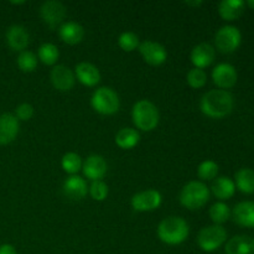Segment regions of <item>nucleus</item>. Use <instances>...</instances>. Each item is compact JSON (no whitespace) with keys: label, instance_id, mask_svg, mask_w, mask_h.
Masks as SVG:
<instances>
[{"label":"nucleus","instance_id":"obj_1","mask_svg":"<svg viewBox=\"0 0 254 254\" xmlns=\"http://www.w3.org/2000/svg\"><path fill=\"white\" fill-rule=\"evenodd\" d=\"M235 107V98L232 93L225 89H211L202 96L200 101V109L206 117L221 119L230 116Z\"/></svg>","mask_w":254,"mask_h":254},{"label":"nucleus","instance_id":"obj_2","mask_svg":"<svg viewBox=\"0 0 254 254\" xmlns=\"http://www.w3.org/2000/svg\"><path fill=\"white\" fill-rule=\"evenodd\" d=\"M156 233L159 240L165 245L179 246L188 240L190 226L180 216H169L159 223Z\"/></svg>","mask_w":254,"mask_h":254},{"label":"nucleus","instance_id":"obj_3","mask_svg":"<svg viewBox=\"0 0 254 254\" xmlns=\"http://www.w3.org/2000/svg\"><path fill=\"white\" fill-rule=\"evenodd\" d=\"M131 119L136 129L141 131H151L159 126L160 113L153 102L149 99H140L135 102L131 108Z\"/></svg>","mask_w":254,"mask_h":254},{"label":"nucleus","instance_id":"obj_4","mask_svg":"<svg viewBox=\"0 0 254 254\" xmlns=\"http://www.w3.org/2000/svg\"><path fill=\"white\" fill-rule=\"evenodd\" d=\"M210 188L198 180L190 181L183 188L180 192V203L190 211L200 210L210 200Z\"/></svg>","mask_w":254,"mask_h":254},{"label":"nucleus","instance_id":"obj_5","mask_svg":"<svg viewBox=\"0 0 254 254\" xmlns=\"http://www.w3.org/2000/svg\"><path fill=\"white\" fill-rule=\"evenodd\" d=\"M91 106L102 116H113L121 108V99L111 87H99L92 94Z\"/></svg>","mask_w":254,"mask_h":254},{"label":"nucleus","instance_id":"obj_6","mask_svg":"<svg viewBox=\"0 0 254 254\" xmlns=\"http://www.w3.org/2000/svg\"><path fill=\"white\" fill-rule=\"evenodd\" d=\"M227 231L223 226L211 225L201 228L197 235V245L203 252H215L227 242Z\"/></svg>","mask_w":254,"mask_h":254},{"label":"nucleus","instance_id":"obj_7","mask_svg":"<svg viewBox=\"0 0 254 254\" xmlns=\"http://www.w3.org/2000/svg\"><path fill=\"white\" fill-rule=\"evenodd\" d=\"M242 44V34L240 29L233 25L220 27L215 35V46L222 54H232L237 51Z\"/></svg>","mask_w":254,"mask_h":254},{"label":"nucleus","instance_id":"obj_8","mask_svg":"<svg viewBox=\"0 0 254 254\" xmlns=\"http://www.w3.org/2000/svg\"><path fill=\"white\" fill-rule=\"evenodd\" d=\"M163 202V196L158 190L148 189L140 191L131 197L130 205L136 212H151L158 210Z\"/></svg>","mask_w":254,"mask_h":254},{"label":"nucleus","instance_id":"obj_9","mask_svg":"<svg viewBox=\"0 0 254 254\" xmlns=\"http://www.w3.org/2000/svg\"><path fill=\"white\" fill-rule=\"evenodd\" d=\"M144 61L150 66H160L168 60V51L165 46L156 41L145 40L138 47Z\"/></svg>","mask_w":254,"mask_h":254},{"label":"nucleus","instance_id":"obj_10","mask_svg":"<svg viewBox=\"0 0 254 254\" xmlns=\"http://www.w3.org/2000/svg\"><path fill=\"white\" fill-rule=\"evenodd\" d=\"M212 81L218 89H231L236 86L238 81L237 69L233 64H227V62H221L215 68L212 69Z\"/></svg>","mask_w":254,"mask_h":254},{"label":"nucleus","instance_id":"obj_11","mask_svg":"<svg viewBox=\"0 0 254 254\" xmlns=\"http://www.w3.org/2000/svg\"><path fill=\"white\" fill-rule=\"evenodd\" d=\"M67 9L61 1L59 0H47L42 2L40 7V15L44 20L45 24L50 27H56L57 25L62 24V21L66 17Z\"/></svg>","mask_w":254,"mask_h":254},{"label":"nucleus","instance_id":"obj_12","mask_svg":"<svg viewBox=\"0 0 254 254\" xmlns=\"http://www.w3.org/2000/svg\"><path fill=\"white\" fill-rule=\"evenodd\" d=\"M50 79L52 86L60 92L71 91L76 83L74 72L66 64H55L51 69Z\"/></svg>","mask_w":254,"mask_h":254},{"label":"nucleus","instance_id":"obj_13","mask_svg":"<svg viewBox=\"0 0 254 254\" xmlns=\"http://www.w3.org/2000/svg\"><path fill=\"white\" fill-rule=\"evenodd\" d=\"M82 171L88 180L98 181L106 176L107 171H108V164L103 156L93 154L83 161Z\"/></svg>","mask_w":254,"mask_h":254},{"label":"nucleus","instance_id":"obj_14","mask_svg":"<svg viewBox=\"0 0 254 254\" xmlns=\"http://www.w3.org/2000/svg\"><path fill=\"white\" fill-rule=\"evenodd\" d=\"M191 62L196 68H206L211 66L216 59V49L208 42H201L196 45L190 55Z\"/></svg>","mask_w":254,"mask_h":254},{"label":"nucleus","instance_id":"obj_15","mask_svg":"<svg viewBox=\"0 0 254 254\" xmlns=\"http://www.w3.org/2000/svg\"><path fill=\"white\" fill-rule=\"evenodd\" d=\"M20 130V122L11 113L0 114V145H7L16 139Z\"/></svg>","mask_w":254,"mask_h":254},{"label":"nucleus","instance_id":"obj_16","mask_svg":"<svg viewBox=\"0 0 254 254\" xmlns=\"http://www.w3.org/2000/svg\"><path fill=\"white\" fill-rule=\"evenodd\" d=\"M73 72L77 81L86 87H94L101 82V72L98 67L91 62H79L76 64Z\"/></svg>","mask_w":254,"mask_h":254},{"label":"nucleus","instance_id":"obj_17","mask_svg":"<svg viewBox=\"0 0 254 254\" xmlns=\"http://www.w3.org/2000/svg\"><path fill=\"white\" fill-rule=\"evenodd\" d=\"M231 211V216L238 226L254 228V201H241Z\"/></svg>","mask_w":254,"mask_h":254},{"label":"nucleus","instance_id":"obj_18","mask_svg":"<svg viewBox=\"0 0 254 254\" xmlns=\"http://www.w3.org/2000/svg\"><path fill=\"white\" fill-rule=\"evenodd\" d=\"M6 44L14 51L22 52L30 44V34L21 25H11L6 31Z\"/></svg>","mask_w":254,"mask_h":254},{"label":"nucleus","instance_id":"obj_19","mask_svg":"<svg viewBox=\"0 0 254 254\" xmlns=\"http://www.w3.org/2000/svg\"><path fill=\"white\" fill-rule=\"evenodd\" d=\"M226 254H254V237L237 235L225 243Z\"/></svg>","mask_w":254,"mask_h":254},{"label":"nucleus","instance_id":"obj_20","mask_svg":"<svg viewBox=\"0 0 254 254\" xmlns=\"http://www.w3.org/2000/svg\"><path fill=\"white\" fill-rule=\"evenodd\" d=\"M59 36L64 44L77 45L83 40L84 29L81 24L76 21H66L60 26Z\"/></svg>","mask_w":254,"mask_h":254},{"label":"nucleus","instance_id":"obj_21","mask_svg":"<svg viewBox=\"0 0 254 254\" xmlns=\"http://www.w3.org/2000/svg\"><path fill=\"white\" fill-rule=\"evenodd\" d=\"M64 195L71 200H82L88 193V185L83 178L78 175H71L64 183Z\"/></svg>","mask_w":254,"mask_h":254},{"label":"nucleus","instance_id":"obj_22","mask_svg":"<svg viewBox=\"0 0 254 254\" xmlns=\"http://www.w3.org/2000/svg\"><path fill=\"white\" fill-rule=\"evenodd\" d=\"M210 191L216 198H218L222 202L226 200H230L236 193L235 181L228 176H218L213 180Z\"/></svg>","mask_w":254,"mask_h":254},{"label":"nucleus","instance_id":"obj_23","mask_svg":"<svg viewBox=\"0 0 254 254\" xmlns=\"http://www.w3.org/2000/svg\"><path fill=\"white\" fill-rule=\"evenodd\" d=\"M246 9L243 0H222L218 4V14L226 21H235L240 19Z\"/></svg>","mask_w":254,"mask_h":254},{"label":"nucleus","instance_id":"obj_24","mask_svg":"<svg viewBox=\"0 0 254 254\" xmlns=\"http://www.w3.org/2000/svg\"><path fill=\"white\" fill-rule=\"evenodd\" d=\"M236 190L241 191L245 195L254 193V170L250 168H242L235 174Z\"/></svg>","mask_w":254,"mask_h":254},{"label":"nucleus","instance_id":"obj_25","mask_svg":"<svg viewBox=\"0 0 254 254\" xmlns=\"http://www.w3.org/2000/svg\"><path fill=\"white\" fill-rule=\"evenodd\" d=\"M140 141V133L134 128H122L116 134V144L121 149L130 150Z\"/></svg>","mask_w":254,"mask_h":254},{"label":"nucleus","instance_id":"obj_26","mask_svg":"<svg viewBox=\"0 0 254 254\" xmlns=\"http://www.w3.org/2000/svg\"><path fill=\"white\" fill-rule=\"evenodd\" d=\"M36 56L46 66H55L60 57L59 47L51 42H45L39 47Z\"/></svg>","mask_w":254,"mask_h":254},{"label":"nucleus","instance_id":"obj_27","mask_svg":"<svg viewBox=\"0 0 254 254\" xmlns=\"http://www.w3.org/2000/svg\"><path fill=\"white\" fill-rule=\"evenodd\" d=\"M231 212L232 211H231L230 206L227 203L218 201V202H215L211 206L208 215H210V218L213 222V225L222 226L223 223H226L231 218Z\"/></svg>","mask_w":254,"mask_h":254},{"label":"nucleus","instance_id":"obj_28","mask_svg":"<svg viewBox=\"0 0 254 254\" xmlns=\"http://www.w3.org/2000/svg\"><path fill=\"white\" fill-rule=\"evenodd\" d=\"M82 165H83L82 158L74 151H68L61 159V168L69 175H77V173L82 170Z\"/></svg>","mask_w":254,"mask_h":254},{"label":"nucleus","instance_id":"obj_29","mask_svg":"<svg viewBox=\"0 0 254 254\" xmlns=\"http://www.w3.org/2000/svg\"><path fill=\"white\" fill-rule=\"evenodd\" d=\"M37 62H39V59H37L36 55L32 51H29V50H25V51L20 52L16 59L17 67L22 72H26V73L34 72L36 69Z\"/></svg>","mask_w":254,"mask_h":254},{"label":"nucleus","instance_id":"obj_30","mask_svg":"<svg viewBox=\"0 0 254 254\" xmlns=\"http://www.w3.org/2000/svg\"><path fill=\"white\" fill-rule=\"evenodd\" d=\"M218 164L213 160H205L197 166V176L202 181L215 180L218 176Z\"/></svg>","mask_w":254,"mask_h":254},{"label":"nucleus","instance_id":"obj_31","mask_svg":"<svg viewBox=\"0 0 254 254\" xmlns=\"http://www.w3.org/2000/svg\"><path fill=\"white\" fill-rule=\"evenodd\" d=\"M186 81H188L189 86L191 88H202L206 83H207V73L205 72V69L201 68H191L190 71L186 74Z\"/></svg>","mask_w":254,"mask_h":254},{"label":"nucleus","instance_id":"obj_32","mask_svg":"<svg viewBox=\"0 0 254 254\" xmlns=\"http://www.w3.org/2000/svg\"><path fill=\"white\" fill-rule=\"evenodd\" d=\"M118 45L123 51L133 52L134 50L138 49L139 45H140V41H139L138 35L131 31H126L119 35Z\"/></svg>","mask_w":254,"mask_h":254},{"label":"nucleus","instance_id":"obj_33","mask_svg":"<svg viewBox=\"0 0 254 254\" xmlns=\"http://www.w3.org/2000/svg\"><path fill=\"white\" fill-rule=\"evenodd\" d=\"M88 193L91 195V197L93 198L94 201H104L107 197H108L109 189L108 185L104 183L103 180L98 181H92L91 185L88 186Z\"/></svg>","mask_w":254,"mask_h":254},{"label":"nucleus","instance_id":"obj_34","mask_svg":"<svg viewBox=\"0 0 254 254\" xmlns=\"http://www.w3.org/2000/svg\"><path fill=\"white\" fill-rule=\"evenodd\" d=\"M34 113L35 109L30 103H21L16 107V109H15V117H16L19 122L30 121V119L34 117Z\"/></svg>","mask_w":254,"mask_h":254},{"label":"nucleus","instance_id":"obj_35","mask_svg":"<svg viewBox=\"0 0 254 254\" xmlns=\"http://www.w3.org/2000/svg\"><path fill=\"white\" fill-rule=\"evenodd\" d=\"M0 254H17V251L15 250L12 245L4 243V245L0 246Z\"/></svg>","mask_w":254,"mask_h":254},{"label":"nucleus","instance_id":"obj_36","mask_svg":"<svg viewBox=\"0 0 254 254\" xmlns=\"http://www.w3.org/2000/svg\"><path fill=\"white\" fill-rule=\"evenodd\" d=\"M185 4L189 5V6L198 7L203 4V1H201V0H190V1H185Z\"/></svg>","mask_w":254,"mask_h":254},{"label":"nucleus","instance_id":"obj_37","mask_svg":"<svg viewBox=\"0 0 254 254\" xmlns=\"http://www.w3.org/2000/svg\"><path fill=\"white\" fill-rule=\"evenodd\" d=\"M246 6L251 7V9L254 10V0H248V1L246 2Z\"/></svg>","mask_w":254,"mask_h":254},{"label":"nucleus","instance_id":"obj_38","mask_svg":"<svg viewBox=\"0 0 254 254\" xmlns=\"http://www.w3.org/2000/svg\"><path fill=\"white\" fill-rule=\"evenodd\" d=\"M11 4H14V5H21V4H25V1H11Z\"/></svg>","mask_w":254,"mask_h":254}]
</instances>
